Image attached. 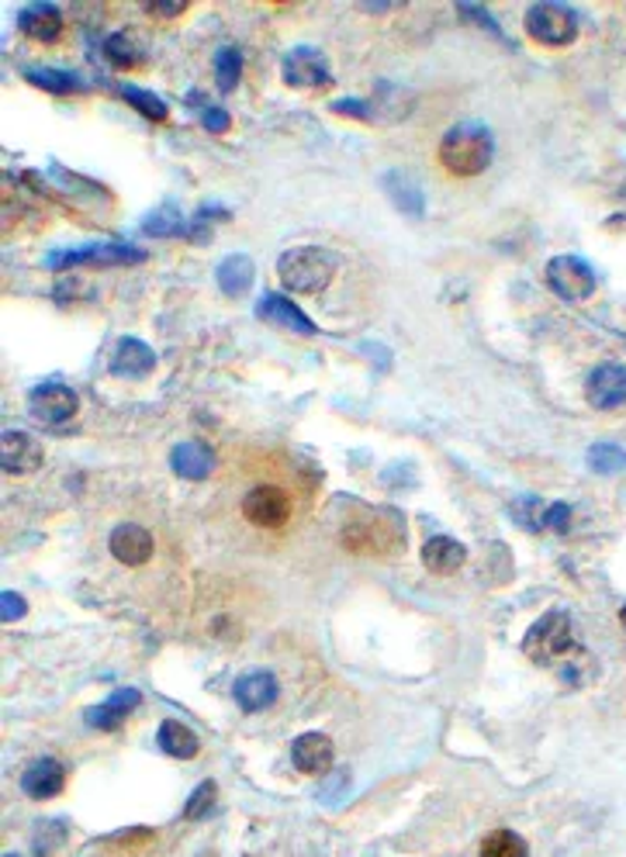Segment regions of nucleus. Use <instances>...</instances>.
<instances>
[{"mask_svg": "<svg viewBox=\"0 0 626 857\" xmlns=\"http://www.w3.org/2000/svg\"><path fill=\"white\" fill-rule=\"evenodd\" d=\"M491 157H495V139L478 121L453 125L437 149L440 166L447 173H453V177H478V173H485L491 166Z\"/></svg>", "mask_w": 626, "mask_h": 857, "instance_id": "nucleus-1", "label": "nucleus"}, {"mask_svg": "<svg viewBox=\"0 0 626 857\" xmlns=\"http://www.w3.org/2000/svg\"><path fill=\"white\" fill-rule=\"evenodd\" d=\"M581 647L575 640V626H571V615L560 612V609H550L544 612L540 619L526 629L523 636V653L530 657L533 664L540 668H550V664H560L565 657H575Z\"/></svg>", "mask_w": 626, "mask_h": 857, "instance_id": "nucleus-2", "label": "nucleus"}, {"mask_svg": "<svg viewBox=\"0 0 626 857\" xmlns=\"http://www.w3.org/2000/svg\"><path fill=\"white\" fill-rule=\"evenodd\" d=\"M277 277L294 294H322L336 277V259L322 246H294L277 259Z\"/></svg>", "mask_w": 626, "mask_h": 857, "instance_id": "nucleus-3", "label": "nucleus"}, {"mask_svg": "<svg viewBox=\"0 0 626 857\" xmlns=\"http://www.w3.org/2000/svg\"><path fill=\"white\" fill-rule=\"evenodd\" d=\"M578 28H581L578 14L568 4H550V0H544V4H533L526 11V32L533 42H540V46H550V49L571 46L578 38Z\"/></svg>", "mask_w": 626, "mask_h": 857, "instance_id": "nucleus-4", "label": "nucleus"}, {"mask_svg": "<svg viewBox=\"0 0 626 857\" xmlns=\"http://www.w3.org/2000/svg\"><path fill=\"white\" fill-rule=\"evenodd\" d=\"M343 546L353 554H367V557H381V554H392L402 551V525H387L384 512H367V519L350 522L343 530Z\"/></svg>", "mask_w": 626, "mask_h": 857, "instance_id": "nucleus-5", "label": "nucleus"}, {"mask_svg": "<svg viewBox=\"0 0 626 857\" xmlns=\"http://www.w3.org/2000/svg\"><path fill=\"white\" fill-rule=\"evenodd\" d=\"M544 277H547V288L565 301H586L595 291V274L589 263L578 256H554L547 263Z\"/></svg>", "mask_w": 626, "mask_h": 857, "instance_id": "nucleus-6", "label": "nucleus"}, {"mask_svg": "<svg viewBox=\"0 0 626 857\" xmlns=\"http://www.w3.org/2000/svg\"><path fill=\"white\" fill-rule=\"evenodd\" d=\"M243 516L256 530H280L291 519V498L277 485H260L243 498Z\"/></svg>", "mask_w": 626, "mask_h": 857, "instance_id": "nucleus-7", "label": "nucleus"}, {"mask_svg": "<svg viewBox=\"0 0 626 857\" xmlns=\"http://www.w3.org/2000/svg\"><path fill=\"white\" fill-rule=\"evenodd\" d=\"M146 253L132 250V246H83V250H70L62 256H49L46 267L53 270H70V267H132V263H142Z\"/></svg>", "mask_w": 626, "mask_h": 857, "instance_id": "nucleus-8", "label": "nucleus"}, {"mask_svg": "<svg viewBox=\"0 0 626 857\" xmlns=\"http://www.w3.org/2000/svg\"><path fill=\"white\" fill-rule=\"evenodd\" d=\"M280 73H285V83L294 86V91H318V86L333 83L326 56H322L318 49H309V46L291 49L285 56V62H280Z\"/></svg>", "mask_w": 626, "mask_h": 857, "instance_id": "nucleus-9", "label": "nucleus"}, {"mask_svg": "<svg viewBox=\"0 0 626 857\" xmlns=\"http://www.w3.org/2000/svg\"><path fill=\"white\" fill-rule=\"evenodd\" d=\"M28 408H32V415H35L38 422L59 426V422L73 419L77 408H80V398H77L73 387L59 384V381H46V384H38V387L28 394Z\"/></svg>", "mask_w": 626, "mask_h": 857, "instance_id": "nucleus-10", "label": "nucleus"}, {"mask_svg": "<svg viewBox=\"0 0 626 857\" xmlns=\"http://www.w3.org/2000/svg\"><path fill=\"white\" fill-rule=\"evenodd\" d=\"M586 398L599 412H613L626 405V367L623 363H602L589 373Z\"/></svg>", "mask_w": 626, "mask_h": 857, "instance_id": "nucleus-11", "label": "nucleus"}, {"mask_svg": "<svg viewBox=\"0 0 626 857\" xmlns=\"http://www.w3.org/2000/svg\"><path fill=\"white\" fill-rule=\"evenodd\" d=\"M107 551H112V557L125 567H142L149 557H153L156 543H153V533H149L146 525L121 522L112 530V536H107Z\"/></svg>", "mask_w": 626, "mask_h": 857, "instance_id": "nucleus-12", "label": "nucleus"}, {"mask_svg": "<svg viewBox=\"0 0 626 857\" xmlns=\"http://www.w3.org/2000/svg\"><path fill=\"white\" fill-rule=\"evenodd\" d=\"M42 443L35 436L21 432V429H8L0 432V467L8 474L21 477V474H35L42 467Z\"/></svg>", "mask_w": 626, "mask_h": 857, "instance_id": "nucleus-13", "label": "nucleus"}, {"mask_svg": "<svg viewBox=\"0 0 626 857\" xmlns=\"http://www.w3.org/2000/svg\"><path fill=\"white\" fill-rule=\"evenodd\" d=\"M291 761L301 775H326L336 761V746L326 733H301L291 743Z\"/></svg>", "mask_w": 626, "mask_h": 857, "instance_id": "nucleus-14", "label": "nucleus"}, {"mask_svg": "<svg viewBox=\"0 0 626 857\" xmlns=\"http://www.w3.org/2000/svg\"><path fill=\"white\" fill-rule=\"evenodd\" d=\"M419 557H422V567L429 570V575L450 578V575H457V570L467 564V546L457 543L453 536H429L422 543Z\"/></svg>", "mask_w": 626, "mask_h": 857, "instance_id": "nucleus-15", "label": "nucleus"}, {"mask_svg": "<svg viewBox=\"0 0 626 857\" xmlns=\"http://www.w3.org/2000/svg\"><path fill=\"white\" fill-rule=\"evenodd\" d=\"M277 678L270 671H250L232 685V698L243 713H264L277 702Z\"/></svg>", "mask_w": 626, "mask_h": 857, "instance_id": "nucleus-16", "label": "nucleus"}, {"mask_svg": "<svg viewBox=\"0 0 626 857\" xmlns=\"http://www.w3.org/2000/svg\"><path fill=\"white\" fill-rule=\"evenodd\" d=\"M170 467H174L181 477L187 480H205L211 477V471L219 467V456L201 439H187V443H177L174 453H170Z\"/></svg>", "mask_w": 626, "mask_h": 857, "instance_id": "nucleus-17", "label": "nucleus"}, {"mask_svg": "<svg viewBox=\"0 0 626 857\" xmlns=\"http://www.w3.org/2000/svg\"><path fill=\"white\" fill-rule=\"evenodd\" d=\"M260 319L264 322H270V325H277V328H285V333H294V336H315L318 328H315V322L301 312V308L294 304V301H288V298H280V294H267L264 301H260Z\"/></svg>", "mask_w": 626, "mask_h": 857, "instance_id": "nucleus-18", "label": "nucleus"}, {"mask_svg": "<svg viewBox=\"0 0 626 857\" xmlns=\"http://www.w3.org/2000/svg\"><path fill=\"white\" fill-rule=\"evenodd\" d=\"M156 370V354L139 339H118L115 354H112V373L115 378H128V381H139L149 378Z\"/></svg>", "mask_w": 626, "mask_h": 857, "instance_id": "nucleus-19", "label": "nucleus"}, {"mask_svg": "<svg viewBox=\"0 0 626 857\" xmlns=\"http://www.w3.org/2000/svg\"><path fill=\"white\" fill-rule=\"evenodd\" d=\"M62 785H67V767L53 757H38L25 772V778H21V788L32 799H56L62 792Z\"/></svg>", "mask_w": 626, "mask_h": 857, "instance_id": "nucleus-20", "label": "nucleus"}, {"mask_svg": "<svg viewBox=\"0 0 626 857\" xmlns=\"http://www.w3.org/2000/svg\"><path fill=\"white\" fill-rule=\"evenodd\" d=\"M139 702H142V692L121 688V692H115L107 702H101V706L88 709V722H91L94 730H118L121 722L139 709Z\"/></svg>", "mask_w": 626, "mask_h": 857, "instance_id": "nucleus-21", "label": "nucleus"}, {"mask_svg": "<svg viewBox=\"0 0 626 857\" xmlns=\"http://www.w3.org/2000/svg\"><path fill=\"white\" fill-rule=\"evenodd\" d=\"M21 32H25L32 42H42V46H49V42H56L62 35V14L53 8V4H32L21 11L18 18Z\"/></svg>", "mask_w": 626, "mask_h": 857, "instance_id": "nucleus-22", "label": "nucleus"}, {"mask_svg": "<svg viewBox=\"0 0 626 857\" xmlns=\"http://www.w3.org/2000/svg\"><path fill=\"white\" fill-rule=\"evenodd\" d=\"M156 740H160V751L170 754V757H177V761H190V757H198V751H201L198 733L187 730L184 722H177V719L160 722Z\"/></svg>", "mask_w": 626, "mask_h": 857, "instance_id": "nucleus-23", "label": "nucleus"}, {"mask_svg": "<svg viewBox=\"0 0 626 857\" xmlns=\"http://www.w3.org/2000/svg\"><path fill=\"white\" fill-rule=\"evenodd\" d=\"M253 277H256L253 259H250L246 253H235V256L222 259V267H219V288H222V294H229V298H243V294H250V288H253Z\"/></svg>", "mask_w": 626, "mask_h": 857, "instance_id": "nucleus-24", "label": "nucleus"}, {"mask_svg": "<svg viewBox=\"0 0 626 857\" xmlns=\"http://www.w3.org/2000/svg\"><path fill=\"white\" fill-rule=\"evenodd\" d=\"M384 190H387V197H392V205L402 211V215H408V218H422V211H426V205H422V190H419V184L416 181H408L405 173H387L384 177Z\"/></svg>", "mask_w": 626, "mask_h": 857, "instance_id": "nucleus-25", "label": "nucleus"}, {"mask_svg": "<svg viewBox=\"0 0 626 857\" xmlns=\"http://www.w3.org/2000/svg\"><path fill=\"white\" fill-rule=\"evenodd\" d=\"M104 59L115 66V70H136V66L146 62L142 46L132 32H115L112 38L104 42Z\"/></svg>", "mask_w": 626, "mask_h": 857, "instance_id": "nucleus-26", "label": "nucleus"}, {"mask_svg": "<svg viewBox=\"0 0 626 857\" xmlns=\"http://www.w3.org/2000/svg\"><path fill=\"white\" fill-rule=\"evenodd\" d=\"M142 232H146V235H153V239H174V235H184V218H181L177 205H160L153 215H146Z\"/></svg>", "mask_w": 626, "mask_h": 857, "instance_id": "nucleus-27", "label": "nucleus"}, {"mask_svg": "<svg viewBox=\"0 0 626 857\" xmlns=\"http://www.w3.org/2000/svg\"><path fill=\"white\" fill-rule=\"evenodd\" d=\"M482 857H530V847L515 830H495L482 841Z\"/></svg>", "mask_w": 626, "mask_h": 857, "instance_id": "nucleus-28", "label": "nucleus"}, {"mask_svg": "<svg viewBox=\"0 0 626 857\" xmlns=\"http://www.w3.org/2000/svg\"><path fill=\"white\" fill-rule=\"evenodd\" d=\"M25 77H28V83L42 86V91H49V94H77L88 86L77 73H67V70H28Z\"/></svg>", "mask_w": 626, "mask_h": 857, "instance_id": "nucleus-29", "label": "nucleus"}, {"mask_svg": "<svg viewBox=\"0 0 626 857\" xmlns=\"http://www.w3.org/2000/svg\"><path fill=\"white\" fill-rule=\"evenodd\" d=\"M589 467L595 474H626V450L616 443H595L589 447Z\"/></svg>", "mask_w": 626, "mask_h": 857, "instance_id": "nucleus-30", "label": "nucleus"}, {"mask_svg": "<svg viewBox=\"0 0 626 857\" xmlns=\"http://www.w3.org/2000/svg\"><path fill=\"white\" fill-rule=\"evenodd\" d=\"M121 97L132 104L142 118H149V121H166V118H170L166 101L156 97V94H149V91H139V86H121Z\"/></svg>", "mask_w": 626, "mask_h": 857, "instance_id": "nucleus-31", "label": "nucleus"}, {"mask_svg": "<svg viewBox=\"0 0 626 857\" xmlns=\"http://www.w3.org/2000/svg\"><path fill=\"white\" fill-rule=\"evenodd\" d=\"M544 509H547V505L540 501V498H533V495L515 498V501L509 505L512 519L520 522L523 530H530V533H540V530H544Z\"/></svg>", "mask_w": 626, "mask_h": 857, "instance_id": "nucleus-32", "label": "nucleus"}, {"mask_svg": "<svg viewBox=\"0 0 626 857\" xmlns=\"http://www.w3.org/2000/svg\"><path fill=\"white\" fill-rule=\"evenodd\" d=\"M215 77H219L222 91H232V86L240 83V77H243V56H240V49H222L219 56H215Z\"/></svg>", "mask_w": 626, "mask_h": 857, "instance_id": "nucleus-33", "label": "nucleus"}, {"mask_svg": "<svg viewBox=\"0 0 626 857\" xmlns=\"http://www.w3.org/2000/svg\"><path fill=\"white\" fill-rule=\"evenodd\" d=\"M215 796H219V788H215V781H201L198 788H194V796L184 809L187 820H205L208 812L215 809Z\"/></svg>", "mask_w": 626, "mask_h": 857, "instance_id": "nucleus-34", "label": "nucleus"}, {"mask_svg": "<svg viewBox=\"0 0 626 857\" xmlns=\"http://www.w3.org/2000/svg\"><path fill=\"white\" fill-rule=\"evenodd\" d=\"M568 525H571V509L565 501H554V505H547L544 509V530H550V533H568Z\"/></svg>", "mask_w": 626, "mask_h": 857, "instance_id": "nucleus-35", "label": "nucleus"}, {"mask_svg": "<svg viewBox=\"0 0 626 857\" xmlns=\"http://www.w3.org/2000/svg\"><path fill=\"white\" fill-rule=\"evenodd\" d=\"M457 14L464 18V21H474V25H482L488 35H495V38H502V28H499V21H495L485 8H467V4H461L457 8Z\"/></svg>", "mask_w": 626, "mask_h": 857, "instance_id": "nucleus-36", "label": "nucleus"}, {"mask_svg": "<svg viewBox=\"0 0 626 857\" xmlns=\"http://www.w3.org/2000/svg\"><path fill=\"white\" fill-rule=\"evenodd\" d=\"M25 612H28V602L21 599L18 591H4V595H0V619L4 623H18Z\"/></svg>", "mask_w": 626, "mask_h": 857, "instance_id": "nucleus-37", "label": "nucleus"}, {"mask_svg": "<svg viewBox=\"0 0 626 857\" xmlns=\"http://www.w3.org/2000/svg\"><path fill=\"white\" fill-rule=\"evenodd\" d=\"M333 112L347 115V118H360V121L374 118V115H371V104H363V101H336V104H333Z\"/></svg>", "mask_w": 626, "mask_h": 857, "instance_id": "nucleus-38", "label": "nucleus"}, {"mask_svg": "<svg viewBox=\"0 0 626 857\" xmlns=\"http://www.w3.org/2000/svg\"><path fill=\"white\" fill-rule=\"evenodd\" d=\"M201 121L208 131H215V136H222V131H229V115L219 112V107H205L201 112Z\"/></svg>", "mask_w": 626, "mask_h": 857, "instance_id": "nucleus-39", "label": "nucleus"}, {"mask_svg": "<svg viewBox=\"0 0 626 857\" xmlns=\"http://www.w3.org/2000/svg\"><path fill=\"white\" fill-rule=\"evenodd\" d=\"M146 11L153 18H181L187 11V4H149Z\"/></svg>", "mask_w": 626, "mask_h": 857, "instance_id": "nucleus-40", "label": "nucleus"}, {"mask_svg": "<svg viewBox=\"0 0 626 857\" xmlns=\"http://www.w3.org/2000/svg\"><path fill=\"white\" fill-rule=\"evenodd\" d=\"M619 623H623V629H626V605L619 609Z\"/></svg>", "mask_w": 626, "mask_h": 857, "instance_id": "nucleus-41", "label": "nucleus"}, {"mask_svg": "<svg viewBox=\"0 0 626 857\" xmlns=\"http://www.w3.org/2000/svg\"><path fill=\"white\" fill-rule=\"evenodd\" d=\"M8 857H18V854H8Z\"/></svg>", "mask_w": 626, "mask_h": 857, "instance_id": "nucleus-42", "label": "nucleus"}]
</instances>
